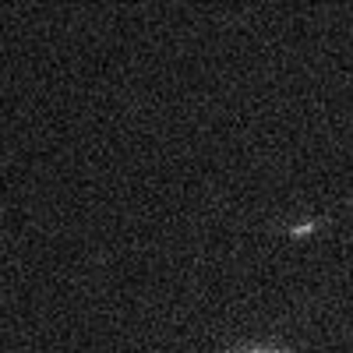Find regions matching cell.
<instances>
[{"label": "cell", "instance_id": "obj_1", "mask_svg": "<svg viewBox=\"0 0 353 353\" xmlns=\"http://www.w3.org/2000/svg\"><path fill=\"white\" fill-rule=\"evenodd\" d=\"M314 226H318V219H311V223H297V226H290V237H307V233H314Z\"/></svg>", "mask_w": 353, "mask_h": 353}, {"label": "cell", "instance_id": "obj_2", "mask_svg": "<svg viewBox=\"0 0 353 353\" xmlns=\"http://www.w3.org/2000/svg\"><path fill=\"white\" fill-rule=\"evenodd\" d=\"M233 353H286V350H279V346H272V350H233Z\"/></svg>", "mask_w": 353, "mask_h": 353}]
</instances>
